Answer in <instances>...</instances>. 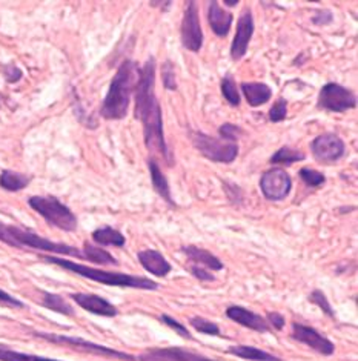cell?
<instances>
[{"label":"cell","instance_id":"cell-1","mask_svg":"<svg viewBox=\"0 0 358 361\" xmlns=\"http://www.w3.org/2000/svg\"><path fill=\"white\" fill-rule=\"evenodd\" d=\"M135 118L143 125L144 145L148 151L159 152L169 166H173V156L165 140L163 117L156 96V59L149 57L139 71V80L135 85Z\"/></svg>","mask_w":358,"mask_h":361},{"label":"cell","instance_id":"cell-2","mask_svg":"<svg viewBox=\"0 0 358 361\" xmlns=\"http://www.w3.org/2000/svg\"><path fill=\"white\" fill-rule=\"evenodd\" d=\"M140 68L132 60L126 59L118 66L116 75L109 83L106 97L101 103L100 116L106 120H122L128 114L131 96L139 80Z\"/></svg>","mask_w":358,"mask_h":361},{"label":"cell","instance_id":"cell-3","mask_svg":"<svg viewBox=\"0 0 358 361\" xmlns=\"http://www.w3.org/2000/svg\"><path fill=\"white\" fill-rule=\"evenodd\" d=\"M42 260L47 263H51V264L61 266V268H63L66 271L78 274L83 279L100 283V285L116 286V288L142 289V290H157L159 289V283L148 279V277H139V275L111 272V271L91 268V266L66 260V259H62V257H57V255H42Z\"/></svg>","mask_w":358,"mask_h":361},{"label":"cell","instance_id":"cell-4","mask_svg":"<svg viewBox=\"0 0 358 361\" xmlns=\"http://www.w3.org/2000/svg\"><path fill=\"white\" fill-rule=\"evenodd\" d=\"M0 242L17 249H36V251H44L51 255H66L83 260L82 249L79 247L66 243L51 242L49 238L42 237L30 229H23L16 225H6V223L2 221H0Z\"/></svg>","mask_w":358,"mask_h":361},{"label":"cell","instance_id":"cell-5","mask_svg":"<svg viewBox=\"0 0 358 361\" xmlns=\"http://www.w3.org/2000/svg\"><path fill=\"white\" fill-rule=\"evenodd\" d=\"M30 208L36 211L48 225L65 232L78 229V217L75 214L53 195H32L28 199Z\"/></svg>","mask_w":358,"mask_h":361},{"label":"cell","instance_id":"cell-6","mask_svg":"<svg viewBox=\"0 0 358 361\" xmlns=\"http://www.w3.org/2000/svg\"><path fill=\"white\" fill-rule=\"evenodd\" d=\"M34 337H39L42 340L54 343V345L73 346L74 349L85 350V352H88V354H94L99 357L114 358V360H121V361H137V358L131 354H126V352L101 346V345H97V343H91V341L80 338V337H70V335H58V334H48V332H34Z\"/></svg>","mask_w":358,"mask_h":361},{"label":"cell","instance_id":"cell-7","mask_svg":"<svg viewBox=\"0 0 358 361\" xmlns=\"http://www.w3.org/2000/svg\"><path fill=\"white\" fill-rule=\"evenodd\" d=\"M192 145L203 157L216 163H233L238 156V145L223 139H216L203 133H192Z\"/></svg>","mask_w":358,"mask_h":361},{"label":"cell","instance_id":"cell-8","mask_svg":"<svg viewBox=\"0 0 358 361\" xmlns=\"http://www.w3.org/2000/svg\"><path fill=\"white\" fill-rule=\"evenodd\" d=\"M357 106L355 94L338 83H326L319 94V108L329 113H345Z\"/></svg>","mask_w":358,"mask_h":361},{"label":"cell","instance_id":"cell-9","mask_svg":"<svg viewBox=\"0 0 358 361\" xmlns=\"http://www.w3.org/2000/svg\"><path fill=\"white\" fill-rule=\"evenodd\" d=\"M260 189L263 197L269 202L285 200L292 189L291 176L281 168H271L261 174Z\"/></svg>","mask_w":358,"mask_h":361},{"label":"cell","instance_id":"cell-10","mask_svg":"<svg viewBox=\"0 0 358 361\" xmlns=\"http://www.w3.org/2000/svg\"><path fill=\"white\" fill-rule=\"evenodd\" d=\"M182 45L192 53H199L203 45V31L200 27L197 2H186L185 14L180 27Z\"/></svg>","mask_w":358,"mask_h":361},{"label":"cell","instance_id":"cell-11","mask_svg":"<svg viewBox=\"0 0 358 361\" xmlns=\"http://www.w3.org/2000/svg\"><path fill=\"white\" fill-rule=\"evenodd\" d=\"M311 148L315 159L329 165V163H335L345 156L346 145L337 134L325 133L315 137V140L311 143Z\"/></svg>","mask_w":358,"mask_h":361},{"label":"cell","instance_id":"cell-12","mask_svg":"<svg viewBox=\"0 0 358 361\" xmlns=\"http://www.w3.org/2000/svg\"><path fill=\"white\" fill-rule=\"evenodd\" d=\"M292 338L303 343L308 348H311L312 350L319 352V354L329 357L334 355L335 352V345L332 343L328 337L320 334L317 329L311 328L308 324L303 323H292Z\"/></svg>","mask_w":358,"mask_h":361},{"label":"cell","instance_id":"cell-13","mask_svg":"<svg viewBox=\"0 0 358 361\" xmlns=\"http://www.w3.org/2000/svg\"><path fill=\"white\" fill-rule=\"evenodd\" d=\"M252 36H254V17L251 10L246 8V10H243L242 16L238 17L235 37L231 44V57L234 60H242L245 54L248 53L249 42Z\"/></svg>","mask_w":358,"mask_h":361},{"label":"cell","instance_id":"cell-14","mask_svg":"<svg viewBox=\"0 0 358 361\" xmlns=\"http://www.w3.org/2000/svg\"><path fill=\"white\" fill-rule=\"evenodd\" d=\"M137 361H218L200 354H194L185 348H156L144 352Z\"/></svg>","mask_w":358,"mask_h":361},{"label":"cell","instance_id":"cell-15","mask_svg":"<svg viewBox=\"0 0 358 361\" xmlns=\"http://www.w3.org/2000/svg\"><path fill=\"white\" fill-rule=\"evenodd\" d=\"M70 297L71 300H74L75 305H79L85 311H88L94 315L108 318L118 315V309L104 297H99L96 294H83V292H75V294H71Z\"/></svg>","mask_w":358,"mask_h":361},{"label":"cell","instance_id":"cell-16","mask_svg":"<svg viewBox=\"0 0 358 361\" xmlns=\"http://www.w3.org/2000/svg\"><path fill=\"white\" fill-rule=\"evenodd\" d=\"M226 317L231 318L233 322L242 324L248 329H252L255 332L266 334L271 331L266 318H263L261 315L255 314L243 306H229L226 309Z\"/></svg>","mask_w":358,"mask_h":361},{"label":"cell","instance_id":"cell-17","mask_svg":"<svg viewBox=\"0 0 358 361\" xmlns=\"http://www.w3.org/2000/svg\"><path fill=\"white\" fill-rule=\"evenodd\" d=\"M137 259L143 266V269L152 275H156V277H166L173 269L171 263H169L165 259V255L157 251V249H144V251L139 252Z\"/></svg>","mask_w":358,"mask_h":361},{"label":"cell","instance_id":"cell-18","mask_svg":"<svg viewBox=\"0 0 358 361\" xmlns=\"http://www.w3.org/2000/svg\"><path fill=\"white\" fill-rule=\"evenodd\" d=\"M233 14L228 13L218 5V2H209L208 8V22L212 32L218 37H226L233 25Z\"/></svg>","mask_w":358,"mask_h":361},{"label":"cell","instance_id":"cell-19","mask_svg":"<svg viewBox=\"0 0 358 361\" xmlns=\"http://www.w3.org/2000/svg\"><path fill=\"white\" fill-rule=\"evenodd\" d=\"M182 251L187 255V259H190L195 266H200V268H206L209 271H221L225 268V264L221 263L218 257L211 254L206 249L190 245L183 246Z\"/></svg>","mask_w":358,"mask_h":361},{"label":"cell","instance_id":"cell-20","mask_svg":"<svg viewBox=\"0 0 358 361\" xmlns=\"http://www.w3.org/2000/svg\"><path fill=\"white\" fill-rule=\"evenodd\" d=\"M242 92L246 97V100H248L249 106L252 108L265 105V103H268L272 97V90L266 83H260V82H243Z\"/></svg>","mask_w":358,"mask_h":361},{"label":"cell","instance_id":"cell-21","mask_svg":"<svg viewBox=\"0 0 358 361\" xmlns=\"http://www.w3.org/2000/svg\"><path fill=\"white\" fill-rule=\"evenodd\" d=\"M148 169H149V176H151V183H152V186H154L156 192L166 203H169L171 206H175L173 197H171V188H169L168 178L165 177L163 173H161L159 163L154 159L148 160Z\"/></svg>","mask_w":358,"mask_h":361},{"label":"cell","instance_id":"cell-22","mask_svg":"<svg viewBox=\"0 0 358 361\" xmlns=\"http://www.w3.org/2000/svg\"><path fill=\"white\" fill-rule=\"evenodd\" d=\"M228 354L243 358V360H249V361H283L280 357L272 355L266 350L259 349L255 346H245V345L231 346L228 349Z\"/></svg>","mask_w":358,"mask_h":361},{"label":"cell","instance_id":"cell-23","mask_svg":"<svg viewBox=\"0 0 358 361\" xmlns=\"http://www.w3.org/2000/svg\"><path fill=\"white\" fill-rule=\"evenodd\" d=\"M92 240L94 243L100 246H116V247H123L126 243V238L121 231H117L111 226L99 228L92 232Z\"/></svg>","mask_w":358,"mask_h":361},{"label":"cell","instance_id":"cell-24","mask_svg":"<svg viewBox=\"0 0 358 361\" xmlns=\"http://www.w3.org/2000/svg\"><path fill=\"white\" fill-rule=\"evenodd\" d=\"M82 254H83V260H88L91 263L101 264V266H118L116 257H113L108 251H105L104 247H99L90 242H85Z\"/></svg>","mask_w":358,"mask_h":361},{"label":"cell","instance_id":"cell-25","mask_svg":"<svg viewBox=\"0 0 358 361\" xmlns=\"http://www.w3.org/2000/svg\"><path fill=\"white\" fill-rule=\"evenodd\" d=\"M31 182V177L16 173L11 169H5L0 173V188L5 189L8 192H17L27 188Z\"/></svg>","mask_w":358,"mask_h":361},{"label":"cell","instance_id":"cell-26","mask_svg":"<svg viewBox=\"0 0 358 361\" xmlns=\"http://www.w3.org/2000/svg\"><path fill=\"white\" fill-rule=\"evenodd\" d=\"M42 306L49 309V311L62 314L66 317L74 315V307L66 302V300L58 295V294H51V292H44V297H42Z\"/></svg>","mask_w":358,"mask_h":361},{"label":"cell","instance_id":"cell-27","mask_svg":"<svg viewBox=\"0 0 358 361\" xmlns=\"http://www.w3.org/2000/svg\"><path fill=\"white\" fill-rule=\"evenodd\" d=\"M220 88H221V96L225 97V100L229 103L231 106H238L242 102L240 97V91L237 88V83L234 80L233 74H225L223 79H221L220 83Z\"/></svg>","mask_w":358,"mask_h":361},{"label":"cell","instance_id":"cell-28","mask_svg":"<svg viewBox=\"0 0 358 361\" xmlns=\"http://www.w3.org/2000/svg\"><path fill=\"white\" fill-rule=\"evenodd\" d=\"M306 156L302 151H297L294 148H289V146H283V148H280L274 156L269 159V161L272 165H294L297 161H302L304 160Z\"/></svg>","mask_w":358,"mask_h":361},{"label":"cell","instance_id":"cell-29","mask_svg":"<svg viewBox=\"0 0 358 361\" xmlns=\"http://www.w3.org/2000/svg\"><path fill=\"white\" fill-rule=\"evenodd\" d=\"M0 361H61V360L25 354V352H19L5 345H0Z\"/></svg>","mask_w":358,"mask_h":361},{"label":"cell","instance_id":"cell-30","mask_svg":"<svg viewBox=\"0 0 358 361\" xmlns=\"http://www.w3.org/2000/svg\"><path fill=\"white\" fill-rule=\"evenodd\" d=\"M190 324L200 334H206V335H211V337H220L221 335L218 324L214 322H209L203 317H192L190 320Z\"/></svg>","mask_w":358,"mask_h":361},{"label":"cell","instance_id":"cell-31","mask_svg":"<svg viewBox=\"0 0 358 361\" xmlns=\"http://www.w3.org/2000/svg\"><path fill=\"white\" fill-rule=\"evenodd\" d=\"M298 176L303 180V183L309 188H320L326 183V177L312 168H302L298 171Z\"/></svg>","mask_w":358,"mask_h":361},{"label":"cell","instance_id":"cell-32","mask_svg":"<svg viewBox=\"0 0 358 361\" xmlns=\"http://www.w3.org/2000/svg\"><path fill=\"white\" fill-rule=\"evenodd\" d=\"M160 320L163 322L168 326V328H171L174 332H177V335H180V337H183L185 340H191V341L194 340L190 329H187L186 326L182 324L178 320H175V318H173L171 315H166V314L160 315Z\"/></svg>","mask_w":358,"mask_h":361},{"label":"cell","instance_id":"cell-33","mask_svg":"<svg viewBox=\"0 0 358 361\" xmlns=\"http://www.w3.org/2000/svg\"><path fill=\"white\" fill-rule=\"evenodd\" d=\"M161 80H163V87L169 91L177 90V79H175V70L173 62H166L161 65Z\"/></svg>","mask_w":358,"mask_h":361},{"label":"cell","instance_id":"cell-34","mask_svg":"<svg viewBox=\"0 0 358 361\" xmlns=\"http://www.w3.org/2000/svg\"><path fill=\"white\" fill-rule=\"evenodd\" d=\"M286 116H288V102L283 97H280L269 109V120L272 123H278V122H283Z\"/></svg>","mask_w":358,"mask_h":361},{"label":"cell","instance_id":"cell-35","mask_svg":"<svg viewBox=\"0 0 358 361\" xmlns=\"http://www.w3.org/2000/svg\"><path fill=\"white\" fill-rule=\"evenodd\" d=\"M309 302L314 303L315 306H319L323 314H326L329 317H334V309H332V306L329 305L328 302V297L323 294V292L320 289H315L312 294L309 295Z\"/></svg>","mask_w":358,"mask_h":361},{"label":"cell","instance_id":"cell-36","mask_svg":"<svg viewBox=\"0 0 358 361\" xmlns=\"http://www.w3.org/2000/svg\"><path fill=\"white\" fill-rule=\"evenodd\" d=\"M243 131L240 126L233 125V123H225L218 128V134L223 140L228 142H235L238 139V135H240Z\"/></svg>","mask_w":358,"mask_h":361},{"label":"cell","instance_id":"cell-37","mask_svg":"<svg viewBox=\"0 0 358 361\" xmlns=\"http://www.w3.org/2000/svg\"><path fill=\"white\" fill-rule=\"evenodd\" d=\"M0 305L2 306H8V307H13V309H23L25 303L20 302L19 298H16L13 295L8 294V292L0 289Z\"/></svg>","mask_w":358,"mask_h":361},{"label":"cell","instance_id":"cell-38","mask_svg":"<svg viewBox=\"0 0 358 361\" xmlns=\"http://www.w3.org/2000/svg\"><path fill=\"white\" fill-rule=\"evenodd\" d=\"M332 20H334V14L329 10H320L312 17V23L319 25V27H325V25H329Z\"/></svg>","mask_w":358,"mask_h":361},{"label":"cell","instance_id":"cell-39","mask_svg":"<svg viewBox=\"0 0 358 361\" xmlns=\"http://www.w3.org/2000/svg\"><path fill=\"white\" fill-rule=\"evenodd\" d=\"M4 74H5V79L8 83H16L19 82L22 79V71L17 68L16 65H6L5 70H4Z\"/></svg>","mask_w":358,"mask_h":361},{"label":"cell","instance_id":"cell-40","mask_svg":"<svg viewBox=\"0 0 358 361\" xmlns=\"http://www.w3.org/2000/svg\"><path fill=\"white\" fill-rule=\"evenodd\" d=\"M191 272H192V275H194L195 279H199V280H202V281H214V280H216V277H214V275L211 274V271H209V269H206V268H200V266H195V264H192Z\"/></svg>","mask_w":358,"mask_h":361},{"label":"cell","instance_id":"cell-41","mask_svg":"<svg viewBox=\"0 0 358 361\" xmlns=\"http://www.w3.org/2000/svg\"><path fill=\"white\" fill-rule=\"evenodd\" d=\"M266 322H268V324L274 326V328H276L277 331H281V329H283V328H285V324H286L285 317L281 315L280 312H268V315H266Z\"/></svg>","mask_w":358,"mask_h":361},{"label":"cell","instance_id":"cell-42","mask_svg":"<svg viewBox=\"0 0 358 361\" xmlns=\"http://www.w3.org/2000/svg\"><path fill=\"white\" fill-rule=\"evenodd\" d=\"M225 5L235 6V5H238V0H225Z\"/></svg>","mask_w":358,"mask_h":361}]
</instances>
